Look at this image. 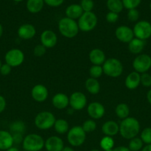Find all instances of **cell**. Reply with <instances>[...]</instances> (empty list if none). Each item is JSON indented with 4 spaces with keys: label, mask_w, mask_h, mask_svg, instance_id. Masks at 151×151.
Wrapping results in <instances>:
<instances>
[{
    "label": "cell",
    "mask_w": 151,
    "mask_h": 151,
    "mask_svg": "<svg viewBox=\"0 0 151 151\" xmlns=\"http://www.w3.org/2000/svg\"><path fill=\"white\" fill-rule=\"evenodd\" d=\"M102 131L105 136L113 137L119 133V125L113 120H108L102 125Z\"/></svg>",
    "instance_id": "7402d4cb"
},
{
    "label": "cell",
    "mask_w": 151,
    "mask_h": 151,
    "mask_svg": "<svg viewBox=\"0 0 151 151\" xmlns=\"http://www.w3.org/2000/svg\"><path fill=\"white\" fill-rule=\"evenodd\" d=\"M44 3L50 7H56L62 5L65 0H44Z\"/></svg>",
    "instance_id": "7bdbcfd3"
},
{
    "label": "cell",
    "mask_w": 151,
    "mask_h": 151,
    "mask_svg": "<svg viewBox=\"0 0 151 151\" xmlns=\"http://www.w3.org/2000/svg\"><path fill=\"white\" fill-rule=\"evenodd\" d=\"M44 140L37 134H30L24 137L22 147L26 151H40L44 147Z\"/></svg>",
    "instance_id": "5b68a950"
},
{
    "label": "cell",
    "mask_w": 151,
    "mask_h": 151,
    "mask_svg": "<svg viewBox=\"0 0 151 151\" xmlns=\"http://www.w3.org/2000/svg\"><path fill=\"white\" fill-rule=\"evenodd\" d=\"M141 151H151V144L146 145Z\"/></svg>",
    "instance_id": "7dc6e473"
},
{
    "label": "cell",
    "mask_w": 151,
    "mask_h": 151,
    "mask_svg": "<svg viewBox=\"0 0 151 151\" xmlns=\"http://www.w3.org/2000/svg\"><path fill=\"white\" fill-rule=\"evenodd\" d=\"M82 128L85 133H90L94 131L96 129V122L93 119H87L85 120L82 124Z\"/></svg>",
    "instance_id": "836d02e7"
},
{
    "label": "cell",
    "mask_w": 151,
    "mask_h": 151,
    "mask_svg": "<svg viewBox=\"0 0 151 151\" xmlns=\"http://www.w3.org/2000/svg\"><path fill=\"white\" fill-rule=\"evenodd\" d=\"M5 63L11 67H18L23 63L25 54L19 49H11L6 52L4 55Z\"/></svg>",
    "instance_id": "ba28073f"
},
{
    "label": "cell",
    "mask_w": 151,
    "mask_h": 151,
    "mask_svg": "<svg viewBox=\"0 0 151 151\" xmlns=\"http://www.w3.org/2000/svg\"><path fill=\"white\" fill-rule=\"evenodd\" d=\"M49 95L48 90L45 86L37 84L31 89V97L37 103H43L47 99Z\"/></svg>",
    "instance_id": "5bb4252c"
},
{
    "label": "cell",
    "mask_w": 151,
    "mask_h": 151,
    "mask_svg": "<svg viewBox=\"0 0 151 151\" xmlns=\"http://www.w3.org/2000/svg\"><path fill=\"white\" fill-rule=\"evenodd\" d=\"M114 140L113 137L105 136L100 141V147L104 151L112 150L114 147Z\"/></svg>",
    "instance_id": "4dcf8cb0"
},
{
    "label": "cell",
    "mask_w": 151,
    "mask_h": 151,
    "mask_svg": "<svg viewBox=\"0 0 151 151\" xmlns=\"http://www.w3.org/2000/svg\"><path fill=\"white\" fill-rule=\"evenodd\" d=\"M80 6L84 12H91L94 7V2L93 0H81Z\"/></svg>",
    "instance_id": "8d00e7d4"
},
{
    "label": "cell",
    "mask_w": 151,
    "mask_h": 151,
    "mask_svg": "<svg viewBox=\"0 0 151 151\" xmlns=\"http://www.w3.org/2000/svg\"><path fill=\"white\" fill-rule=\"evenodd\" d=\"M70 106L74 111H80L86 107L87 103V97L81 91H75L69 97Z\"/></svg>",
    "instance_id": "8fae6325"
},
{
    "label": "cell",
    "mask_w": 151,
    "mask_h": 151,
    "mask_svg": "<svg viewBox=\"0 0 151 151\" xmlns=\"http://www.w3.org/2000/svg\"><path fill=\"white\" fill-rule=\"evenodd\" d=\"M44 4V0H28L26 7L30 13H38L42 10Z\"/></svg>",
    "instance_id": "484cf974"
},
{
    "label": "cell",
    "mask_w": 151,
    "mask_h": 151,
    "mask_svg": "<svg viewBox=\"0 0 151 151\" xmlns=\"http://www.w3.org/2000/svg\"><path fill=\"white\" fill-rule=\"evenodd\" d=\"M89 59L93 65L102 66L106 60V55L105 52L100 49H93L89 53Z\"/></svg>",
    "instance_id": "44dd1931"
},
{
    "label": "cell",
    "mask_w": 151,
    "mask_h": 151,
    "mask_svg": "<svg viewBox=\"0 0 151 151\" xmlns=\"http://www.w3.org/2000/svg\"><path fill=\"white\" fill-rule=\"evenodd\" d=\"M113 151H130L128 147H125V146H118V147H115L113 149Z\"/></svg>",
    "instance_id": "bcb514c9"
},
{
    "label": "cell",
    "mask_w": 151,
    "mask_h": 151,
    "mask_svg": "<svg viewBox=\"0 0 151 151\" xmlns=\"http://www.w3.org/2000/svg\"><path fill=\"white\" fill-rule=\"evenodd\" d=\"M127 19L131 22H137L138 19H139V12L136 9H131L128 10L127 14Z\"/></svg>",
    "instance_id": "74e56055"
},
{
    "label": "cell",
    "mask_w": 151,
    "mask_h": 151,
    "mask_svg": "<svg viewBox=\"0 0 151 151\" xmlns=\"http://www.w3.org/2000/svg\"><path fill=\"white\" fill-rule=\"evenodd\" d=\"M115 113L119 119H124L127 118L130 114V108L126 103H119L115 109Z\"/></svg>",
    "instance_id": "4316f807"
},
{
    "label": "cell",
    "mask_w": 151,
    "mask_h": 151,
    "mask_svg": "<svg viewBox=\"0 0 151 151\" xmlns=\"http://www.w3.org/2000/svg\"><path fill=\"white\" fill-rule=\"evenodd\" d=\"M104 74L110 78H118L123 73L124 66L122 63L118 59L115 58L106 59L102 65Z\"/></svg>",
    "instance_id": "3957f363"
},
{
    "label": "cell",
    "mask_w": 151,
    "mask_h": 151,
    "mask_svg": "<svg viewBox=\"0 0 151 151\" xmlns=\"http://www.w3.org/2000/svg\"><path fill=\"white\" fill-rule=\"evenodd\" d=\"M6 106H7V102H6L5 98L3 96L0 95V114H1L5 110Z\"/></svg>",
    "instance_id": "f6af8a7d"
},
{
    "label": "cell",
    "mask_w": 151,
    "mask_h": 151,
    "mask_svg": "<svg viewBox=\"0 0 151 151\" xmlns=\"http://www.w3.org/2000/svg\"><path fill=\"white\" fill-rule=\"evenodd\" d=\"M87 114L92 119H101L105 114V108L99 102H93L87 106Z\"/></svg>",
    "instance_id": "9a60e30c"
},
{
    "label": "cell",
    "mask_w": 151,
    "mask_h": 151,
    "mask_svg": "<svg viewBox=\"0 0 151 151\" xmlns=\"http://www.w3.org/2000/svg\"><path fill=\"white\" fill-rule=\"evenodd\" d=\"M105 151H113V149L112 150H105Z\"/></svg>",
    "instance_id": "680465c9"
},
{
    "label": "cell",
    "mask_w": 151,
    "mask_h": 151,
    "mask_svg": "<svg viewBox=\"0 0 151 151\" xmlns=\"http://www.w3.org/2000/svg\"><path fill=\"white\" fill-rule=\"evenodd\" d=\"M133 67L138 73H146L151 68V57L147 54L138 55L133 61Z\"/></svg>",
    "instance_id": "30bf717a"
},
{
    "label": "cell",
    "mask_w": 151,
    "mask_h": 151,
    "mask_svg": "<svg viewBox=\"0 0 151 151\" xmlns=\"http://www.w3.org/2000/svg\"><path fill=\"white\" fill-rule=\"evenodd\" d=\"M140 123L135 117L128 116L122 119L119 125V134L125 139H132L140 132Z\"/></svg>",
    "instance_id": "6da1fadb"
},
{
    "label": "cell",
    "mask_w": 151,
    "mask_h": 151,
    "mask_svg": "<svg viewBox=\"0 0 151 151\" xmlns=\"http://www.w3.org/2000/svg\"><path fill=\"white\" fill-rule=\"evenodd\" d=\"M56 120V117L53 113L47 111H43L37 114L34 119V124L39 130L46 131L53 127Z\"/></svg>",
    "instance_id": "277c9868"
},
{
    "label": "cell",
    "mask_w": 151,
    "mask_h": 151,
    "mask_svg": "<svg viewBox=\"0 0 151 151\" xmlns=\"http://www.w3.org/2000/svg\"><path fill=\"white\" fill-rule=\"evenodd\" d=\"M1 65H2V63H1V60H0V68H1Z\"/></svg>",
    "instance_id": "9f6ffc18"
},
{
    "label": "cell",
    "mask_w": 151,
    "mask_h": 151,
    "mask_svg": "<svg viewBox=\"0 0 151 151\" xmlns=\"http://www.w3.org/2000/svg\"><path fill=\"white\" fill-rule=\"evenodd\" d=\"M145 46V41L134 38L128 43V50L130 52L134 55L141 54Z\"/></svg>",
    "instance_id": "cb8c5ba5"
},
{
    "label": "cell",
    "mask_w": 151,
    "mask_h": 151,
    "mask_svg": "<svg viewBox=\"0 0 151 151\" xmlns=\"http://www.w3.org/2000/svg\"><path fill=\"white\" fill-rule=\"evenodd\" d=\"M143 142L139 137H135L130 140L128 144V148L130 151H139L143 148Z\"/></svg>",
    "instance_id": "1f68e13d"
},
{
    "label": "cell",
    "mask_w": 151,
    "mask_h": 151,
    "mask_svg": "<svg viewBox=\"0 0 151 151\" xmlns=\"http://www.w3.org/2000/svg\"><path fill=\"white\" fill-rule=\"evenodd\" d=\"M13 136V143L16 145H19L23 142L24 137L22 134H12Z\"/></svg>",
    "instance_id": "ee69618b"
},
{
    "label": "cell",
    "mask_w": 151,
    "mask_h": 151,
    "mask_svg": "<svg viewBox=\"0 0 151 151\" xmlns=\"http://www.w3.org/2000/svg\"><path fill=\"white\" fill-rule=\"evenodd\" d=\"M103 73L104 72L103 69H102V66L93 65L90 68V70H89V74H90V78H95V79H98L100 77H102Z\"/></svg>",
    "instance_id": "d6a6232c"
},
{
    "label": "cell",
    "mask_w": 151,
    "mask_h": 151,
    "mask_svg": "<svg viewBox=\"0 0 151 151\" xmlns=\"http://www.w3.org/2000/svg\"><path fill=\"white\" fill-rule=\"evenodd\" d=\"M6 151H19V150L17 148V147H13H13H10L9 149H7V150Z\"/></svg>",
    "instance_id": "f907efd6"
},
{
    "label": "cell",
    "mask_w": 151,
    "mask_h": 151,
    "mask_svg": "<svg viewBox=\"0 0 151 151\" xmlns=\"http://www.w3.org/2000/svg\"><path fill=\"white\" fill-rule=\"evenodd\" d=\"M47 49L42 44H38L33 49V55L36 57H41L46 53Z\"/></svg>",
    "instance_id": "ab89813d"
},
{
    "label": "cell",
    "mask_w": 151,
    "mask_h": 151,
    "mask_svg": "<svg viewBox=\"0 0 151 151\" xmlns=\"http://www.w3.org/2000/svg\"><path fill=\"white\" fill-rule=\"evenodd\" d=\"M123 6L127 10L136 9V7L141 4L142 0H121Z\"/></svg>",
    "instance_id": "d590c367"
},
{
    "label": "cell",
    "mask_w": 151,
    "mask_h": 151,
    "mask_svg": "<svg viewBox=\"0 0 151 151\" xmlns=\"http://www.w3.org/2000/svg\"><path fill=\"white\" fill-rule=\"evenodd\" d=\"M67 139L68 143L73 147H79L85 142L86 133L81 126H73L68 131Z\"/></svg>",
    "instance_id": "52a82bcc"
},
{
    "label": "cell",
    "mask_w": 151,
    "mask_h": 151,
    "mask_svg": "<svg viewBox=\"0 0 151 151\" xmlns=\"http://www.w3.org/2000/svg\"><path fill=\"white\" fill-rule=\"evenodd\" d=\"M62 151H75L73 147H69V146H66V147H64V148L62 149Z\"/></svg>",
    "instance_id": "681fc988"
},
{
    "label": "cell",
    "mask_w": 151,
    "mask_h": 151,
    "mask_svg": "<svg viewBox=\"0 0 151 151\" xmlns=\"http://www.w3.org/2000/svg\"><path fill=\"white\" fill-rule=\"evenodd\" d=\"M41 44L46 49L53 48L57 44L58 37L56 32L50 29H46L41 32L40 35Z\"/></svg>",
    "instance_id": "7c38bea8"
},
{
    "label": "cell",
    "mask_w": 151,
    "mask_h": 151,
    "mask_svg": "<svg viewBox=\"0 0 151 151\" xmlns=\"http://www.w3.org/2000/svg\"><path fill=\"white\" fill-rule=\"evenodd\" d=\"M18 36L23 40L32 39L36 34L35 27L31 24H24L21 25L17 30Z\"/></svg>",
    "instance_id": "e0dca14e"
},
{
    "label": "cell",
    "mask_w": 151,
    "mask_h": 151,
    "mask_svg": "<svg viewBox=\"0 0 151 151\" xmlns=\"http://www.w3.org/2000/svg\"><path fill=\"white\" fill-rule=\"evenodd\" d=\"M64 147L63 140L57 136L48 137L44 142V147L47 151H62Z\"/></svg>",
    "instance_id": "2e32d148"
},
{
    "label": "cell",
    "mask_w": 151,
    "mask_h": 151,
    "mask_svg": "<svg viewBox=\"0 0 151 151\" xmlns=\"http://www.w3.org/2000/svg\"><path fill=\"white\" fill-rule=\"evenodd\" d=\"M85 88L90 94L96 95L100 91L101 86L97 79L89 78L85 81Z\"/></svg>",
    "instance_id": "d4e9b609"
},
{
    "label": "cell",
    "mask_w": 151,
    "mask_h": 151,
    "mask_svg": "<svg viewBox=\"0 0 151 151\" xmlns=\"http://www.w3.org/2000/svg\"><path fill=\"white\" fill-rule=\"evenodd\" d=\"M140 139L146 145L151 144V128H145L141 133Z\"/></svg>",
    "instance_id": "e575fe53"
},
{
    "label": "cell",
    "mask_w": 151,
    "mask_h": 151,
    "mask_svg": "<svg viewBox=\"0 0 151 151\" xmlns=\"http://www.w3.org/2000/svg\"><path fill=\"white\" fill-rule=\"evenodd\" d=\"M126 88L130 90H134L139 87L141 84V74L134 71L126 77L124 81Z\"/></svg>",
    "instance_id": "d6986e66"
},
{
    "label": "cell",
    "mask_w": 151,
    "mask_h": 151,
    "mask_svg": "<svg viewBox=\"0 0 151 151\" xmlns=\"http://www.w3.org/2000/svg\"><path fill=\"white\" fill-rule=\"evenodd\" d=\"M22 151H26V150H22Z\"/></svg>",
    "instance_id": "91938a15"
},
{
    "label": "cell",
    "mask_w": 151,
    "mask_h": 151,
    "mask_svg": "<svg viewBox=\"0 0 151 151\" xmlns=\"http://www.w3.org/2000/svg\"><path fill=\"white\" fill-rule=\"evenodd\" d=\"M14 145L13 136L10 132L0 130V150H7Z\"/></svg>",
    "instance_id": "ffe728a7"
},
{
    "label": "cell",
    "mask_w": 151,
    "mask_h": 151,
    "mask_svg": "<svg viewBox=\"0 0 151 151\" xmlns=\"http://www.w3.org/2000/svg\"><path fill=\"white\" fill-rule=\"evenodd\" d=\"M118 19V13H113V12H108L106 15V20L109 23L113 24L116 22Z\"/></svg>",
    "instance_id": "60d3db41"
},
{
    "label": "cell",
    "mask_w": 151,
    "mask_h": 151,
    "mask_svg": "<svg viewBox=\"0 0 151 151\" xmlns=\"http://www.w3.org/2000/svg\"><path fill=\"white\" fill-rule=\"evenodd\" d=\"M90 151H100V150H98V149H93V150H91Z\"/></svg>",
    "instance_id": "11a10c76"
},
{
    "label": "cell",
    "mask_w": 151,
    "mask_h": 151,
    "mask_svg": "<svg viewBox=\"0 0 151 151\" xmlns=\"http://www.w3.org/2000/svg\"><path fill=\"white\" fill-rule=\"evenodd\" d=\"M10 131L11 134H24L26 130V125L23 121L16 120L11 122L10 125Z\"/></svg>",
    "instance_id": "f546056e"
},
{
    "label": "cell",
    "mask_w": 151,
    "mask_h": 151,
    "mask_svg": "<svg viewBox=\"0 0 151 151\" xmlns=\"http://www.w3.org/2000/svg\"><path fill=\"white\" fill-rule=\"evenodd\" d=\"M58 28L61 35L67 38H74L78 35L79 31L78 23L68 17H64L59 20Z\"/></svg>",
    "instance_id": "7a4b0ae2"
},
{
    "label": "cell",
    "mask_w": 151,
    "mask_h": 151,
    "mask_svg": "<svg viewBox=\"0 0 151 151\" xmlns=\"http://www.w3.org/2000/svg\"><path fill=\"white\" fill-rule=\"evenodd\" d=\"M147 100L148 103L151 105V89H150L147 91Z\"/></svg>",
    "instance_id": "c3c4849f"
},
{
    "label": "cell",
    "mask_w": 151,
    "mask_h": 151,
    "mask_svg": "<svg viewBox=\"0 0 151 151\" xmlns=\"http://www.w3.org/2000/svg\"><path fill=\"white\" fill-rule=\"evenodd\" d=\"M107 7L110 12H113L115 13H119L122 11L124 6L121 0H107Z\"/></svg>",
    "instance_id": "f1b7e54d"
},
{
    "label": "cell",
    "mask_w": 151,
    "mask_h": 151,
    "mask_svg": "<svg viewBox=\"0 0 151 151\" xmlns=\"http://www.w3.org/2000/svg\"><path fill=\"white\" fill-rule=\"evenodd\" d=\"M134 37L145 41L151 37V24L147 21H139L133 27Z\"/></svg>",
    "instance_id": "9c48e42d"
},
{
    "label": "cell",
    "mask_w": 151,
    "mask_h": 151,
    "mask_svg": "<svg viewBox=\"0 0 151 151\" xmlns=\"http://www.w3.org/2000/svg\"><path fill=\"white\" fill-rule=\"evenodd\" d=\"M115 35L118 41L126 44H128L135 38L133 29L126 25L118 27L115 31Z\"/></svg>",
    "instance_id": "4fadbf2b"
},
{
    "label": "cell",
    "mask_w": 151,
    "mask_h": 151,
    "mask_svg": "<svg viewBox=\"0 0 151 151\" xmlns=\"http://www.w3.org/2000/svg\"><path fill=\"white\" fill-rule=\"evenodd\" d=\"M98 19L93 12H84L81 17L78 19V26L79 30L82 32H90L97 25Z\"/></svg>",
    "instance_id": "8992f818"
},
{
    "label": "cell",
    "mask_w": 151,
    "mask_h": 151,
    "mask_svg": "<svg viewBox=\"0 0 151 151\" xmlns=\"http://www.w3.org/2000/svg\"><path fill=\"white\" fill-rule=\"evenodd\" d=\"M3 32H4V29H3L2 25H1V24H0V38H1V37L2 36Z\"/></svg>",
    "instance_id": "816d5d0a"
},
{
    "label": "cell",
    "mask_w": 151,
    "mask_h": 151,
    "mask_svg": "<svg viewBox=\"0 0 151 151\" xmlns=\"http://www.w3.org/2000/svg\"><path fill=\"white\" fill-rule=\"evenodd\" d=\"M150 10H151V2H150Z\"/></svg>",
    "instance_id": "6f0895ef"
},
{
    "label": "cell",
    "mask_w": 151,
    "mask_h": 151,
    "mask_svg": "<svg viewBox=\"0 0 151 151\" xmlns=\"http://www.w3.org/2000/svg\"><path fill=\"white\" fill-rule=\"evenodd\" d=\"M83 13H84V11H83L80 4H70L67 7L66 10H65L66 17L73 19L75 21L79 19L81 15L83 14Z\"/></svg>",
    "instance_id": "603a6c76"
},
{
    "label": "cell",
    "mask_w": 151,
    "mask_h": 151,
    "mask_svg": "<svg viewBox=\"0 0 151 151\" xmlns=\"http://www.w3.org/2000/svg\"><path fill=\"white\" fill-rule=\"evenodd\" d=\"M141 84L144 87L151 86V75L147 72L141 75Z\"/></svg>",
    "instance_id": "f35d334b"
},
{
    "label": "cell",
    "mask_w": 151,
    "mask_h": 151,
    "mask_svg": "<svg viewBox=\"0 0 151 151\" xmlns=\"http://www.w3.org/2000/svg\"><path fill=\"white\" fill-rule=\"evenodd\" d=\"M53 128H54L55 131L59 134H66L70 130L68 122L64 119H56L54 125H53Z\"/></svg>",
    "instance_id": "83f0119b"
},
{
    "label": "cell",
    "mask_w": 151,
    "mask_h": 151,
    "mask_svg": "<svg viewBox=\"0 0 151 151\" xmlns=\"http://www.w3.org/2000/svg\"><path fill=\"white\" fill-rule=\"evenodd\" d=\"M73 113H74V110L72 109V108H70V109H68V114H73Z\"/></svg>",
    "instance_id": "f5cc1de1"
},
{
    "label": "cell",
    "mask_w": 151,
    "mask_h": 151,
    "mask_svg": "<svg viewBox=\"0 0 151 151\" xmlns=\"http://www.w3.org/2000/svg\"><path fill=\"white\" fill-rule=\"evenodd\" d=\"M12 67L10 66H9L7 63H4V64L1 65V68H0V74L3 76H7L11 72Z\"/></svg>",
    "instance_id": "b9f144b4"
},
{
    "label": "cell",
    "mask_w": 151,
    "mask_h": 151,
    "mask_svg": "<svg viewBox=\"0 0 151 151\" xmlns=\"http://www.w3.org/2000/svg\"><path fill=\"white\" fill-rule=\"evenodd\" d=\"M52 104L56 109L62 110L70 106L69 97L64 93H57L52 98Z\"/></svg>",
    "instance_id": "ac0fdd59"
},
{
    "label": "cell",
    "mask_w": 151,
    "mask_h": 151,
    "mask_svg": "<svg viewBox=\"0 0 151 151\" xmlns=\"http://www.w3.org/2000/svg\"><path fill=\"white\" fill-rule=\"evenodd\" d=\"M14 1H16V2H19V1H23V0H13Z\"/></svg>",
    "instance_id": "db71d44e"
}]
</instances>
